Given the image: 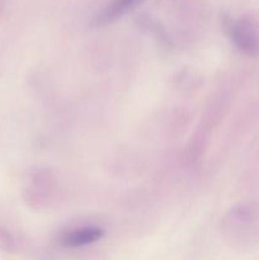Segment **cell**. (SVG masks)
<instances>
[{"label":"cell","mask_w":259,"mask_h":260,"mask_svg":"<svg viewBox=\"0 0 259 260\" xmlns=\"http://www.w3.org/2000/svg\"><path fill=\"white\" fill-rule=\"evenodd\" d=\"M229 35L239 51L248 56L259 55V17L246 14L228 25Z\"/></svg>","instance_id":"obj_1"},{"label":"cell","mask_w":259,"mask_h":260,"mask_svg":"<svg viewBox=\"0 0 259 260\" xmlns=\"http://www.w3.org/2000/svg\"><path fill=\"white\" fill-rule=\"evenodd\" d=\"M103 236V229L96 228V226H88V228L76 229V230L65 234L61 238V244L66 248H79V246H85L95 243V241L101 240Z\"/></svg>","instance_id":"obj_3"},{"label":"cell","mask_w":259,"mask_h":260,"mask_svg":"<svg viewBox=\"0 0 259 260\" xmlns=\"http://www.w3.org/2000/svg\"><path fill=\"white\" fill-rule=\"evenodd\" d=\"M145 0H111L95 17L96 25H106L132 12Z\"/></svg>","instance_id":"obj_2"}]
</instances>
